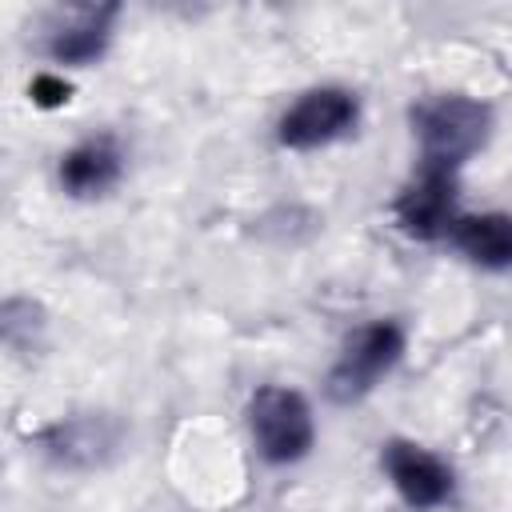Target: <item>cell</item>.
<instances>
[{"label":"cell","instance_id":"1","mask_svg":"<svg viewBox=\"0 0 512 512\" xmlns=\"http://www.w3.org/2000/svg\"><path fill=\"white\" fill-rule=\"evenodd\" d=\"M488 128L492 108L464 92H440L412 108V132L420 140V160L428 168L456 172L472 152L484 148Z\"/></svg>","mask_w":512,"mask_h":512},{"label":"cell","instance_id":"2","mask_svg":"<svg viewBox=\"0 0 512 512\" xmlns=\"http://www.w3.org/2000/svg\"><path fill=\"white\" fill-rule=\"evenodd\" d=\"M404 352V328L396 320H372L364 328H356L348 336V344L340 348L336 364L328 368V396L336 404H356L360 396H368L376 388L380 376H388L396 368Z\"/></svg>","mask_w":512,"mask_h":512},{"label":"cell","instance_id":"3","mask_svg":"<svg viewBox=\"0 0 512 512\" xmlns=\"http://www.w3.org/2000/svg\"><path fill=\"white\" fill-rule=\"evenodd\" d=\"M248 424H252L256 452L268 464H296L308 456V448L316 440L308 400L292 388H280V384H268L252 396Z\"/></svg>","mask_w":512,"mask_h":512},{"label":"cell","instance_id":"4","mask_svg":"<svg viewBox=\"0 0 512 512\" xmlns=\"http://www.w3.org/2000/svg\"><path fill=\"white\" fill-rule=\"evenodd\" d=\"M360 108L356 96L348 88L324 84V88H308L276 124V140L284 148H320L332 144L336 136H344L356 124Z\"/></svg>","mask_w":512,"mask_h":512},{"label":"cell","instance_id":"5","mask_svg":"<svg viewBox=\"0 0 512 512\" xmlns=\"http://www.w3.org/2000/svg\"><path fill=\"white\" fill-rule=\"evenodd\" d=\"M396 220L420 240L444 236L456 224V172L420 164V172L396 196Z\"/></svg>","mask_w":512,"mask_h":512},{"label":"cell","instance_id":"6","mask_svg":"<svg viewBox=\"0 0 512 512\" xmlns=\"http://www.w3.org/2000/svg\"><path fill=\"white\" fill-rule=\"evenodd\" d=\"M384 472H388L392 488L400 492V500L412 508H436L456 488L452 468L412 440H388L384 444Z\"/></svg>","mask_w":512,"mask_h":512},{"label":"cell","instance_id":"7","mask_svg":"<svg viewBox=\"0 0 512 512\" xmlns=\"http://www.w3.org/2000/svg\"><path fill=\"white\" fill-rule=\"evenodd\" d=\"M120 16V4H88V8H68L44 40V52L56 64H92L108 40H112V20Z\"/></svg>","mask_w":512,"mask_h":512},{"label":"cell","instance_id":"8","mask_svg":"<svg viewBox=\"0 0 512 512\" xmlns=\"http://www.w3.org/2000/svg\"><path fill=\"white\" fill-rule=\"evenodd\" d=\"M120 432L108 416H68L40 432V448L68 468H92L116 448Z\"/></svg>","mask_w":512,"mask_h":512},{"label":"cell","instance_id":"9","mask_svg":"<svg viewBox=\"0 0 512 512\" xmlns=\"http://www.w3.org/2000/svg\"><path fill=\"white\" fill-rule=\"evenodd\" d=\"M124 172V152L116 136H88L60 160V184L72 196H100L108 192Z\"/></svg>","mask_w":512,"mask_h":512},{"label":"cell","instance_id":"10","mask_svg":"<svg viewBox=\"0 0 512 512\" xmlns=\"http://www.w3.org/2000/svg\"><path fill=\"white\" fill-rule=\"evenodd\" d=\"M448 240L480 268H512V216L508 212H480L456 216Z\"/></svg>","mask_w":512,"mask_h":512},{"label":"cell","instance_id":"11","mask_svg":"<svg viewBox=\"0 0 512 512\" xmlns=\"http://www.w3.org/2000/svg\"><path fill=\"white\" fill-rule=\"evenodd\" d=\"M32 100L40 104V108H56V104H64L68 100V84L60 80V76H52V72H40V76H32Z\"/></svg>","mask_w":512,"mask_h":512}]
</instances>
